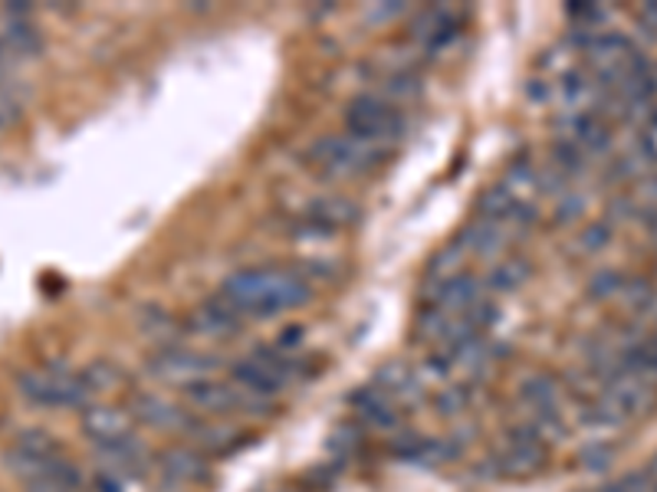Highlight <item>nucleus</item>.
<instances>
[{"mask_svg": "<svg viewBox=\"0 0 657 492\" xmlns=\"http://www.w3.org/2000/svg\"><path fill=\"white\" fill-rule=\"evenodd\" d=\"M217 296L247 322V319L283 316V313L310 303V283L297 270L263 266V270L234 273L230 280H224Z\"/></svg>", "mask_w": 657, "mask_h": 492, "instance_id": "f257e3e1", "label": "nucleus"}, {"mask_svg": "<svg viewBox=\"0 0 657 492\" xmlns=\"http://www.w3.org/2000/svg\"><path fill=\"white\" fill-rule=\"evenodd\" d=\"M388 149H378L371 142H362L348 132L342 135H323L313 149H310V164L323 174V177H335V181H352V177H365L371 171H378L385 162Z\"/></svg>", "mask_w": 657, "mask_h": 492, "instance_id": "f03ea898", "label": "nucleus"}, {"mask_svg": "<svg viewBox=\"0 0 657 492\" xmlns=\"http://www.w3.org/2000/svg\"><path fill=\"white\" fill-rule=\"evenodd\" d=\"M17 387H20L26 404L43 407V411H76V407L86 411L93 404V394L86 391L79 371H69V368L23 371L17 378Z\"/></svg>", "mask_w": 657, "mask_h": 492, "instance_id": "7ed1b4c3", "label": "nucleus"}, {"mask_svg": "<svg viewBox=\"0 0 657 492\" xmlns=\"http://www.w3.org/2000/svg\"><path fill=\"white\" fill-rule=\"evenodd\" d=\"M345 132L362 139V142H371L378 149H388L405 135V119L388 99L358 96L345 109Z\"/></svg>", "mask_w": 657, "mask_h": 492, "instance_id": "20e7f679", "label": "nucleus"}, {"mask_svg": "<svg viewBox=\"0 0 657 492\" xmlns=\"http://www.w3.org/2000/svg\"><path fill=\"white\" fill-rule=\"evenodd\" d=\"M546 467H549V444L542 440V434L529 420L519 424V427H513L506 434V444L493 457V470L499 477H513V480L536 477Z\"/></svg>", "mask_w": 657, "mask_h": 492, "instance_id": "39448f33", "label": "nucleus"}, {"mask_svg": "<svg viewBox=\"0 0 657 492\" xmlns=\"http://www.w3.org/2000/svg\"><path fill=\"white\" fill-rule=\"evenodd\" d=\"M60 450H63V447H60V440H56L50 430H40V427L20 430V434L13 437L10 450H7V470H10L20 483H30L33 477L46 473L53 463L63 460Z\"/></svg>", "mask_w": 657, "mask_h": 492, "instance_id": "423d86ee", "label": "nucleus"}, {"mask_svg": "<svg viewBox=\"0 0 657 492\" xmlns=\"http://www.w3.org/2000/svg\"><path fill=\"white\" fill-rule=\"evenodd\" d=\"M214 368H217L214 354H204V351H194L184 345H164L162 351H155L149 358L152 378H159L164 384H181V387H191V384L211 378Z\"/></svg>", "mask_w": 657, "mask_h": 492, "instance_id": "0eeeda50", "label": "nucleus"}, {"mask_svg": "<svg viewBox=\"0 0 657 492\" xmlns=\"http://www.w3.org/2000/svg\"><path fill=\"white\" fill-rule=\"evenodd\" d=\"M484 289L487 283L474 273H457L454 280L441 283L434 293H431V306L434 313H444L448 319H464L467 313H474L481 303H484Z\"/></svg>", "mask_w": 657, "mask_h": 492, "instance_id": "6e6552de", "label": "nucleus"}, {"mask_svg": "<svg viewBox=\"0 0 657 492\" xmlns=\"http://www.w3.org/2000/svg\"><path fill=\"white\" fill-rule=\"evenodd\" d=\"M83 434L86 440H93L96 447H109V444H119L126 437L136 434L132 427V417L122 411V407H112V404H89L83 411Z\"/></svg>", "mask_w": 657, "mask_h": 492, "instance_id": "1a4fd4ad", "label": "nucleus"}, {"mask_svg": "<svg viewBox=\"0 0 657 492\" xmlns=\"http://www.w3.org/2000/svg\"><path fill=\"white\" fill-rule=\"evenodd\" d=\"M136 417L155 430H168V434H187L194 437V430L201 427L181 404H171L159 394H142L136 397Z\"/></svg>", "mask_w": 657, "mask_h": 492, "instance_id": "9d476101", "label": "nucleus"}, {"mask_svg": "<svg viewBox=\"0 0 657 492\" xmlns=\"http://www.w3.org/2000/svg\"><path fill=\"white\" fill-rule=\"evenodd\" d=\"M358 220V207L345 197H320L313 200L303 217H300V230H313V233H338L345 227H352Z\"/></svg>", "mask_w": 657, "mask_h": 492, "instance_id": "9b49d317", "label": "nucleus"}, {"mask_svg": "<svg viewBox=\"0 0 657 492\" xmlns=\"http://www.w3.org/2000/svg\"><path fill=\"white\" fill-rule=\"evenodd\" d=\"M457 247H461L464 253L477 256V260L496 263V260H499V253L509 247V230H506V227H499V223H493V220L477 217V220H474V223L457 237Z\"/></svg>", "mask_w": 657, "mask_h": 492, "instance_id": "f8f14e48", "label": "nucleus"}, {"mask_svg": "<svg viewBox=\"0 0 657 492\" xmlns=\"http://www.w3.org/2000/svg\"><path fill=\"white\" fill-rule=\"evenodd\" d=\"M159 473H162L164 486H177V490H187L194 483H201L207 477V463L197 450H187V447H174L162 453L159 460Z\"/></svg>", "mask_w": 657, "mask_h": 492, "instance_id": "ddd939ff", "label": "nucleus"}, {"mask_svg": "<svg viewBox=\"0 0 657 492\" xmlns=\"http://www.w3.org/2000/svg\"><path fill=\"white\" fill-rule=\"evenodd\" d=\"M0 46L7 50L10 59H33V56L43 53V36L30 23V13H7Z\"/></svg>", "mask_w": 657, "mask_h": 492, "instance_id": "4468645a", "label": "nucleus"}, {"mask_svg": "<svg viewBox=\"0 0 657 492\" xmlns=\"http://www.w3.org/2000/svg\"><path fill=\"white\" fill-rule=\"evenodd\" d=\"M352 407H355V414H358L362 424L378 427V430H395L398 420H401V407H398L388 394H381L378 387L355 394Z\"/></svg>", "mask_w": 657, "mask_h": 492, "instance_id": "2eb2a0df", "label": "nucleus"}, {"mask_svg": "<svg viewBox=\"0 0 657 492\" xmlns=\"http://www.w3.org/2000/svg\"><path fill=\"white\" fill-rule=\"evenodd\" d=\"M23 492H86V477H83V470L73 460L63 457L46 473H40L30 483H23Z\"/></svg>", "mask_w": 657, "mask_h": 492, "instance_id": "dca6fc26", "label": "nucleus"}, {"mask_svg": "<svg viewBox=\"0 0 657 492\" xmlns=\"http://www.w3.org/2000/svg\"><path fill=\"white\" fill-rule=\"evenodd\" d=\"M244 326V319L217 296V299H211V303H204L197 313H194V328L201 331V335H207V338H227V335H234V331H240Z\"/></svg>", "mask_w": 657, "mask_h": 492, "instance_id": "f3484780", "label": "nucleus"}, {"mask_svg": "<svg viewBox=\"0 0 657 492\" xmlns=\"http://www.w3.org/2000/svg\"><path fill=\"white\" fill-rule=\"evenodd\" d=\"M375 387H378L381 394H388V397H391L398 407H401L408 397H418V394H421V384H418V378H414L408 368H398V364H388V368H381V374H378Z\"/></svg>", "mask_w": 657, "mask_h": 492, "instance_id": "a211bd4d", "label": "nucleus"}, {"mask_svg": "<svg viewBox=\"0 0 657 492\" xmlns=\"http://www.w3.org/2000/svg\"><path fill=\"white\" fill-rule=\"evenodd\" d=\"M79 378H83L86 391L96 397V394H106V391H112V387L122 384V368L112 364V361H93V364H86L79 371Z\"/></svg>", "mask_w": 657, "mask_h": 492, "instance_id": "6ab92c4d", "label": "nucleus"}, {"mask_svg": "<svg viewBox=\"0 0 657 492\" xmlns=\"http://www.w3.org/2000/svg\"><path fill=\"white\" fill-rule=\"evenodd\" d=\"M526 280H529V263L526 260H506V263H499V266L491 270L487 289H493V293H516Z\"/></svg>", "mask_w": 657, "mask_h": 492, "instance_id": "aec40b11", "label": "nucleus"}, {"mask_svg": "<svg viewBox=\"0 0 657 492\" xmlns=\"http://www.w3.org/2000/svg\"><path fill=\"white\" fill-rule=\"evenodd\" d=\"M471 404H474V391H471V384H454V387H448L444 394H438V411H441V414H448V417L464 414Z\"/></svg>", "mask_w": 657, "mask_h": 492, "instance_id": "412c9836", "label": "nucleus"}, {"mask_svg": "<svg viewBox=\"0 0 657 492\" xmlns=\"http://www.w3.org/2000/svg\"><path fill=\"white\" fill-rule=\"evenodd\" d=\"M582 467L585 470H592V473H599V470H605L612 460H615V450L608 447V444H589L585 450H582Z\"/></svg>", "mask_w": 657, "mask_h": 492, "instance_id": "4be33fe9", "label": "nucleus"}, {"mask_svg": "<svg viewBox=\"0 0 657 492\" xmlns=\"http://www.w3.org/2000/svg\"><path fill=\"white\" fill-rule=\"evenodd\" d=\"M599 492H655V486H651V480H648L645 470H635V473H628V477H622V480L602 486Z\"/></svg>", "mask_w": 657, "mask_h": 492, "instance_id": "5701e85b", "label": "nucleus"}, {"mask_svg": "<svg viewBox=\"0 0 657 492\" xmlns=\"http://www.w3.org/2000/svg\"><path fill=\"white\" fill-rule=\"evenodd\" d=\"M625 289V280L618 276V273H599L595 280H592V286H589V293L595 296V299H608V296H615V293H622Z\"/></svg>", "mask_w": 657, "mask_h": 492, "instance_id": "b1692460", "label": "nucleus"}, {"mask_svg": "<svg viewBox=\"0 0 657 492\" xmlns=\"http://www.w3.org/2000/svg\"><path fill=\"white\" fill-rule=\"evenodd\" d=\"M642 155L657 164V112L651 116V122L645 125V132H642Z\"/></svg>", "mask_w": 657, "mask_h": 492, "instance_id": "393cba45", "label": "nucleus"}, {"mask_svg": "<svg viewBox=\"0 0 657 492\" xmlns=\"http://www.w3.org/2000/svg\"><path fill=\"white\" fill-rule=\"evenodd\" d=\"M605 243H608V227H605V223L592 227V230L582 237V247H585V250H602Z\"/></svg>", "mask_w": 657, "mask_h": 492, "instance_id": "a878e982", "label": "nucleus"}, {"mask_svg": "<svg viewBox=\"0 0 657 492\" xmlns=\"http://www.w3.org/2000/svg\"><path fill=\"white\" fill-rule=\"evenodd\" d=\"M7 66H10V56H7V50L0 46V83H3V76H7Z\"/></svg>", "mask_w": 657, "mask_h": 492, "instance_id": "bb28decb", "label": "nucleus"}, {"mask_svg": "<svg viewBox=\"0 0 657 492\" xmlns=\"http://www.w3.org/2000/svg\"><path fill=\"white\" fill-rule=\"evenodd\" d=\"M3 122H7V119H3V112H0V129H3Z\"/></svg>", "mask_w": 657, "mask_h": 492, "instance_id": "cd10ccee", "label": "nucleus"}, {"mask_svg": "<svg viewBox=\"0 0 657 492\" xmlns=\"http://www.w3.org/2000/svg\"><path fill=\"white\" fill-rule=\"evenodd\" d=\"M655 76H657V69H655Z\"/></svg>", "mask_w": 657, "mask_h": 492, "instance_id": "c85d7f7f", "label": "nucleus"}]
</instances>
